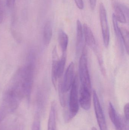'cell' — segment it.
Wrapping results in <instances>:
<instances>
[{"label":"cell","instance_id":"cell-12","mask_svg":"<svg viewBox=\"0 0 129 130\" xmlns=\"http://www.w3.org/2000/svg\"><path fill=\"white\" fill-rule=\"evenodd\" d=\"M53 34L52 24L50 21L45 23L43 30V41L45 45L47 46L50 44Z\"/></svg>","mask_w":129,"mask_h":130},{"label":"cell","instance_id":"cell-10","mask_svg":"<svg viewBox=\"0 0 129 130\" xmlns=\"http://www.w3.org/2000/svg\"><path fill=\"white\" fill-rule=\"evenodd\" d=\"M56 103L53 101L49 113L47 130H56Z\"/></svg>","mask_w":129,"mask_h":130},{"label":"cell","instance_id":"cell-9","mask_svg":"<svg viewBox=\"0 0 129 130\" xmlns=\"http://www.w3.org/2000/svg\"><path fill=\"white\" fill-rule=\"evenodd\" d=\"M59 58L56 46L54 48L52 52V61L51 66V81L55 89H57V69Z\"/></svg>","mask_w":129,"mask_h":130},{"label":"cell","instance_id":"cell-1","mask_svg":"<svg viewBox=\"0 0 129 130\" xmlns=\"http://www.w3.org/2000/svg\"><path fill=\"white\" fill-rule=\"evenodd\" d=\"M70 89L69 101V111L66 115L65 118L66 121L67 122L71 120L77 115L79 109L78 98V79L77 76L74 77Z\"/></svg>","mask_w":129,"mask_h":130},{"label":"cell","instance_id":"cell-6","mask_svg":"<svg viewBox=\"0 0 129 130\" xmlns=\"http://www.w3.org/2000/svg\"><path fill=\"white\" fill-rule=\"evenodd\" d=\"M74 64L73 62L68 66L65 72L63 81L61 83V88L64 93L71 88L74 78Z\"/></svg>","mask_w":129,"mask_h":130},{"label":"cell","instance_id":"cell-23","mask_svg":"<svg viewBox=\"0 0 129 130\" xmlns=\"http://www.w3.org/2000/svg\"><path fill=\"white\" fill-rule=\"evenodd\" d=\"M91 130H97V129H96L95 127H93L92 128Z\"/></svg>","mask_w":129,"mask_h":130},{"label":"cell","instance_id":"cell-15","mask_svg":"<svg viewBox=\"0 0 129 130\" xmlns=\"http://www.w3.org/2000/svg\"><path fill=\"white\" fill-rule=\"evenodd\" d=\"M66 60V53H63L61 58L60 59H59V61H58L57 73L58 78H61L63 75L64 71V68H65Z\"/></svg>","mask_w":129,"mask_h":130},{"label":"cell","instance_id":"cell-20","mask_svg":"<svg viewBox=\"0 0 129 130\" xmlns=\"http://www.w3.org/2000/svg\"><path fill=\"white\" fill-rule=\"evenodd\" d=\"M76 6L80 10H83L84 8V4L83 0H74Z\"/></svg>","mask_w":129,"mask_h":130},{"label":"cell","instance_id":"cell-14","mask_svg":"<svg viewBox=\"0 0 129 130\" xmlns=\"http://www.w3.org/2000/svg\"><path fill=\"white\" fill-rule=\"evenodd\" d=\"M120 34L122 42L123 43L126 51L127 54H128L129 47V32L124 27L120 28Z\"/></svg>","mask_w":129,"mask_h":130},{"label":"cell","instance_id":"cell-3","mask_svg":"<svg viewBox=\"0 0 129 130\" xmlns=\"http://www.w3.org/2000/svg\"><path fill=\"white\" fill-rule=\"evenodd\" d=\"M99 17L104 45L105 47L107 48L110 42V29L108 22L107 11L102 3L100 4L99 6Z\"/></svg>","mask_w":129,"mask_h":130},{"label":"cell","instance_id":"cell-17","mask_svg":"<svg viewBox=\"0 0 129 130\" xmlns=\"http://www.w3.org/2000/svg\"><path fill=\"white\" fill-rule=\"evenodd\" d=\"M119 5L120 9L122 10V11L123 12L125 15V17H126V20L128 19L129 18V10L128 8L125 5H124L122 4H119L118 5Z\"/></svg>","mask_w":129,"mask_h":130},{"label":"cell","instance_id":"cell-5","mask_svg":"<svg viewBox=\"0 0 129 130\" xmlns=\"http://www.w3.org/2000/svg\"><path fill=\"white\" fill-rule=\"evenodd\" d=\"M108 113L109 117L116 130H127L126 126L125 123V120L122 119L117 113L114 107L113 104L110 102L108 106ZM128 122V121H127Z\"/></svg>","mask_w":129,"mask_h":130},{"label":"cell","instance_id":"cell-16","mask_svg":"<svg viewBox=\"0 0 129 130\" xmlns=\"http://www.w3.org/2000/svg\"><path fill=\"white\" fill-rule=\"evenodd\" d=\"M115 12L114 14L117 21L122 23H126L127 20L126 17L118 5H116L115 7Z\"/></svg>","mask_w":129,"mask_h":130},{"label":"cell","instance_id":"cell-8","mask_svg":"<svg viewBox=\"0 0 129 130\" xmlns=\"http://www.w3.org/2000/svg\"><path fill=\"white\" fill-rule=\"evenodd\" d=\"M83 34L86 45L93 50L95 53L98 51L94 36L88 25L84 24L83 27Z\"/></svg>","mask_w":129,"mask_h":130},{"label":"cell","instance_id":"cell-21","mask_svg":"<svg viewBox=\"0 0 129 130\" xmlns=\"http://www.w3.org/2000/svg\"><path fill=\"white\" fill-rule=\"evenodd\" d=\"M16 0H7V5L9 8H12L14 6Z\"/></svg>","mask_w":129,"mask_h":130},{"label":"cell","instance_id":"cell-22","mask_svg":"<svg viewBox=\"0 0 129 130\" xmlns=\"http://www.w3.org/2000/svg\"><path fill=\"white\" fill-rule=\"evenodd\" d=\"M3 20V7L2 3L0 0V24L2 23Z\"/></svg>","mask_w":129,"mask_h":130},{"label":"cell","instance_id":"cell-11","mask_svg":"<svg viewBox=\"0 0 129 130\" xmlns=\"http://www.w3.org/2000/svg\"><path fill=\"white\" fill-rule=\"evenodd\" d=\"M83 37V27L80 21L77 20L76 27V50L77 53H79L82 47Z\"/></svg>","mask_w":129,"mask_h":130},{"label":"cell","instance_id":"cell-7","mask_svg":"<svg viewBox=\"0 0 129 130\" xmlns=\"http://www.w3.org/2000/svg\"><path fill=\"white\" fill-rule=\"evenodd\" d=\"M79 103L83 109L85 110H89L91 105V90L81 86Z\"/></svg>","mask_w":129,"mask_h":130},{"label":"cell","instance_id":"cell-18","mask_svg":"<svg viewBox=\"0 0 129 130\" xmlns=\"http://www.w3.org/2000/svg\"><path fill=\"white\" fill-rule=\"evenodd\" d=\"M32 130H41L40 121L38 119H35L33 124Z\"/></svg>","mask_w":129,"mask_h":130},{"label":"cell","instance_id":"cell-19","mask_svg":"<svg viewBox=\"0 0 129 130\" xmlns=\"http://www.w3.org/2000/svg\"><path fill=\"white\" fill-rule=\"evenodd\" d=\"M129 103H127L124 106V113L126 120L128 121V122L129 121Z\"/></svg>","mask_w":129,"mask_h":130},{"label":"cell","instance_id":"cell-13","mask_svg":"<svg viewBox=\"0 0 129 130\" xmlns=\"http://www.w3.org/2000/svg\"><path fill=\"white\" fill-rule=\"evenodd\" d=\"M58 39L62 53H65L68 46L69 39L67 34L62 29H60L58 32Z\"/></svg>","mask_w":129,"mask_h":130},{"label":"cell","instance_id":"cell-2","mask_svg":"<svg viewBox=\"0 0 129 130\" xmlns=\"http://www.w3.org/2000/svg\"><path fill=\"white\" fill-rule=\"evenodd\" d=\"M79 71L81 86L91 90V83L88 67L86 49L85 46L83 48L82 55L80 58Z\"/></svg>","mask_w":129,"mask_h":130},{"label":"cell","instance_id":"cell-4","mask_svg":"<svg viewBox=\"0 0 129 130\" xmlns=\"http://www.w3.org/2000/svg\"><path fill=\"white\" fill-rule=\"evenodd\" d=\"M92 93H93V104H94L95 112L97 121L100 128V130H108L104 114L101 107L98 96L95 90L93 89Z\"/></svg>","mask_w":129,"mask_h":130}]
</instances>
